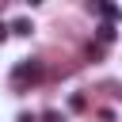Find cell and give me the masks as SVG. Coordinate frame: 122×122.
Here are the masks:
<instances>
[{
	"label": "cell",
	"instance_id": "obj_5",
	"mask_svg": "<svg viewBox=\"0 0 122 122\" xmlns=\"http://www.w3.org/2000/svg\"><path fill=\"white\" fill-rule=\"evenodd\" d=\"M42 122H65L61 111H42Z\"/></svg>",
	"mask_w": 122,
	"mask_h": 122
},
{
	"label": "cell",
	"instance_id": "obj_2",
	"mask_svg": "<svg viewBox=\"0 0 122 122\" xmlns=\"http://www.w3.org/2000/svg\"><path fill=\"white\" fill-rule=\"evenodd\" d=\"M114 38H118V30H114V23H99V27H95V42H99V46H111Z\"/></svg>",
	"mask_w": 122,
	"mask_h": 122
},
{
	"label": "cell",
	"instance_id": "obj_6",
	"mask_svg": "<svg viewBox=\"0 0 122 122\" xmlns=\"http://www.w3.org/2000/svg\"><path fill=\"white\" fill-rule=\"evenodd\" d=\"M8 34H11V30H8V23H0V42H4Z\"/></svg>",
	"mask_w": 122,
	"mask_h": 122
},
{
	"label": "cell",
	"instance_id": "obj_3",
	"mask_svg": "<svg viewBox=\"0 0 122 122\" xmlns=\"http://www.w3.org/2000/svg\"><path fill=\"white\" fill-rule=\"evenodd\" d=\"M8 30H11V34H23V38H27V34H30L34 27H30V19H23V15H19V19H11V23H8Z\"/></svg>",
	"mask_w": 122,
	"mask_h": 122
},
{
	"label": "cell",
	"instance_id": "obj_1",
	"mask_svg": "<svg viewBox=\"0 0 122 122\" xmlns=\"http://www.w3.org/2000/svg\"><path fill=\"white\" fill-rule=\"evenodd\" d=\"M42 80V61L38 57H23L15 69H11V84L19 88V92H27V84H38Z\"/></svg>",
	"mask_w": 122,
	"mask_h": 122
},
{
	"label": "cell",
	"instance_id": "obj_4",
	"mask_svg": "<svg viewBox=\"0 0 122 122\" xmlns=\"http://www.w3.org/2000/svg\"><path fill=\"white\" fill-rule=\"evenodd\" d=\"M99 15H103V23H114V19L122 15V11H118L114 4H99Z\"/></svg>",
	"mask_w": 122,
	"mask_h": 122
}]
</instances>
